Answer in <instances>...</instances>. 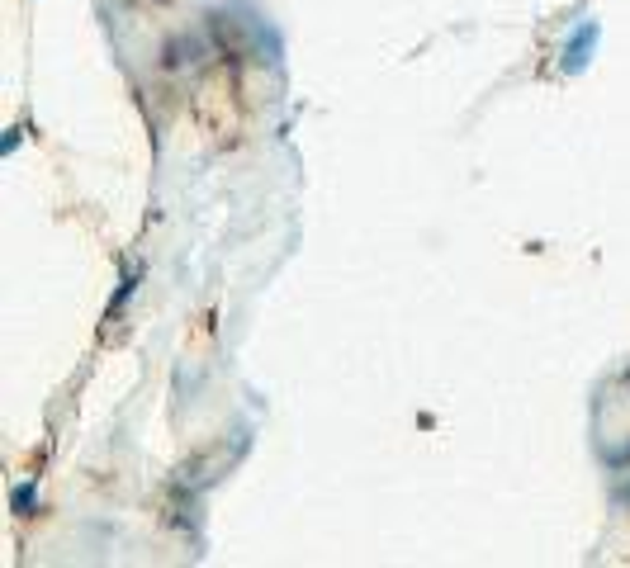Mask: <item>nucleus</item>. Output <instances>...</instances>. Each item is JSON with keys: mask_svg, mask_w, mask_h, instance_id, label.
I'll return each instance as SVG.
<instances>
[{"mask_svg": "<svg viewBox=\"0 0 630 568\" xmlns=\"http://www.w3.org/2000/svg\"><path fill=\"white\" fill-rule=\"evenodd\" d=\"M597 34H602V29L588 19V24H583V29H578L569 43H564V71H583V67H588V53H593Z\"/></svg>", "mask_w": 630, "mask_h": 568, "instance_id": "nucleus-1", "label": "nucleus"}, {"mask_svg": "<svg viewBox=\"0 0 630 568\" xmlns=\"http://www.w3.org/2000/svg\"><path fill=\"white\" fill-rule=\"evenodd\" d=\"M10 502H15V512H19V516H34L38 488H34V483H19V488H15V497H10Z\"/></svg>", "mask_w": 630, "mask_h": 568, "instance_id": "nucleus-2", "label": "nucleus"}, {"mask_svg": "<svg viewBox=\"0 0 630 568\" xmlns=\"http://www.w3.org/2000/svg\"><path fill=\"white\" fill-rule=\"evenodd\" d=\"M133 289H138V275H128V280H124V289H119V294H114V303H109V313H114V308H124Z\"/></svg>", "mask_w": 630, "mask_h": 568, "instance_id": "nucleus-3", "label": "nucleus"}]
</instances>
